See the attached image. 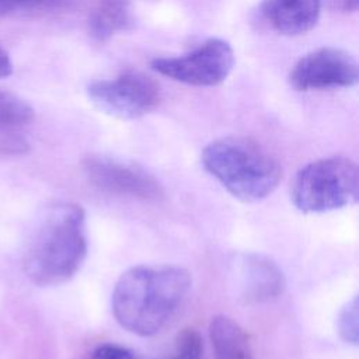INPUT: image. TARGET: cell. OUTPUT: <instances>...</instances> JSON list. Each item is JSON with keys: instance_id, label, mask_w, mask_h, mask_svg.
Returning <instances> with one entry per match:
<instances>
[{"instance_id": "1", "label": "cell", "mask_w": 359, "mask_h": 359, "mask_svg": "<svg viewBox=\"0 0 359 359\" xmlns=\"http://www.w3.org/2000/svg\"><path fill=\"white\" fill-rule=\"evenodd\" d=\"M191 283V273L181 266H132L114 286V317L122 328L135 335H156L177 313Z\"/></svg>"}, {"instance_id": "2", "label": "cell", "mask_w": 359, "mask_h": 359, "mask_svg": "<svg viewBox=\"0 0 359 359\" xmlns=\"http://www.w3.org/2000/svg\"><path fill=\"white\" fill-rule=\"evenodd\" d=\"M87 255L86 213L63 202L48 208L34 229L22 257L27 278L38 286H56L72 279Z\"/></svg>"}, {"instance_id": "3", "label": "cell", "mask_w": 359, "mask_h": 359, "mask_svg": "<svg viewBox=\"0 0 359 359\" xmlns=\"http://www.w3.org/2000/svg\"><path fill=\"white\" fill-rule=\"evenodd\" d=\"M201 161L231 196L254 203L268 198L279 185L282 168L259 143L243 136H226L205 146Z\"/></svg>"}, {"instance_id": "4", "label": "cell", "mask_w": 359, "mask_h": 359, "mask_svg": "<svg viewBox=\"0 0 359 359\" xmlns=\"http://www.w3.org/2000/svg\"><path fill=\"white\" fill-rule=\"evenodd\" d=\"M359 171L355 161L334 156L302 167L290 182V201L303 213H327L355 205Z\"/></svg>"}, {"instance_id": "5", "label": "cell", "mask_w": 359, "mask_h": 359, "mask_svg": "<svg viewBox=\"0 0 359 359\" xmlns=\"http://www.w3.org/2000/svg\"><path fill=\"white\" fill-rule=\"evenodd\" d=\"M91 102L102 112L136 119L153 111L160 101L158 84L140 72H125L111 80L93 81L87 88Z\"/></svg>"}, {"instance_id": "6", "label": "cell", "mask_w": 359, "mask_h": 359, "mask_svg": "<svg viewBox=\"0 0 359 359\" xmlns=\"http://www.w3.org/2000/svg\"><path fill=\"white\" fill-rule=\"evenodd\" d=\"M234 66V52L224 39L212 38L181 56L158 57L151 62L153 70L175 81L209 87L226 80Z\"/></svg>"}, {"instance_id": "7", "label": "cell", "mask_w": 359, "mask_h": 359, "mask_svg": "<svg viewBox=\"0 0 359 359\" xmlns=\"http://www.w3.org/2000/svg\"><path fill=\"white\" fill-rule=\"evenodd\" d=\"M87 180L98 189L140 201H156L163 196L160 182L144 168L109 156L91 154L83 161Z\"/></svg>"}, {"instance_id": "8", "label": "cell", "mask_w": 359, "mask_h": 359, "mask_svg": "<svg viewBox=\"0 0 359 359\" xmlns=\"http://www.w3.org/2000/svg\"><path fill=\"white\" fill-rule=\"evenodd\" d=\"M358 79L356 59L344 49L330 46L302 56L289 74L290 84L299 91L352 87Z\"/></svg>"}, {"instance_id": "9", "label": "cell", "mask_w": 359, "mask_h": 359, "mask_svg": "<svg viewBox=\"0 0 359 359\" xmlns=\"http://www.w3.org/2000/svg\"><path fill=\"white\" fill-rule=\"evenodd\" d=\"M231 275L240 297L247 303H265L279 297L286 286L279 265L269 257L245 252L231 262Z\"/></svg>"}, {"instance_id": "10", "label": "cell", "mask_w": 359, "mask_h": 359, "mask_svg": "<svg viewBox=\"0 0 359 359\" xmlns=\"http://www.w3.org/2000/svg\"><path fill=\"white\" fill-rule=\"evenodd\" d=\"M261 11L275 31L300 35L317 24L321 0H262Z\"/></svg>"}, {"instance_id": "11", "label": "cell", "mask_w": 359, "mask_h": 359, "mask_svg": "<svg viewBox=\"0 0 359 359\" xmlns=\"http://www.w3.org/2000/svg\"><path fill=\"white\" fill-rule=\"evenodd\" d=\"M209 337L215 359H255L245 331L227 316L212 318Z\"/></svg>"}, {"instance_id": "12", "label": "cell", "mask_w": 359, "mask_h": 359, "mask_svg": "<svg viewBox=\"0 0 359 359\" xmlns=\"http://www.w3.org/2000/svg\"><path fill=\"white\" fill-rule=\"evenodd\" d=\"M130 25L128 0H97L88 18L90 34L97 41H107Z\"/></svg>"}, {"instance_id": "13", "label": "cell", "mask_w": 359, "mask_h": 359, "mask_svg": "<svg viewBox=\"0 0 359 359\" xmlns=\"http://www.w3.org/2000/svg\"><path fill=\"white\" fill-rule=\"evenodd\" d=\"M32 107L18 95L0 90V130L22 128L34 121Z\"/></svg>"}, {"instance_id": "14", "label": "cell", "mask_w": 359, "mask_h": 359, "mask_svg": "<svg viewBox=\"0 0 359 359\" xmlns=\"http://www.w3.org/2000/svg\"><path fill=\"white\" fill-rule=\"evenodd\" d=\"M358 296L348 300L341 309L337 318V328L339 337L351 345H358L359 339V313H358Z\"/></svg>"}, {"instance_id": "15", "label": "cell", "mask_w": 359, "mask_h": 359, "mask_svg": "<svg viewBox=\"0 0 359 359\" xmlns=\"http://www.w3.org/2000/svg\"><path fill=\"white\" fill-rule=\"evenodd\" d=\"M203 345L199 332L191 327L178 332L170 359H202Z\"/></svg>"}, {"instance_id": "16", "label": "cell", "mask_w": 359, "mask_h": 359, "mask_svg": "<svg viewBox=\"0 0 359 359\" xmlns=\"http://www.w3.org/2000/svg\"><path fill=\"white\" fill-rule=\"evenodd\" d=\"M18 10H49L65 4L67 0H14Z\"/></svg>"}, {"instance_id": "17", "label": "cell", "mask_w": 359, "mask_h": 359, "mask_svg": "<svg viewBox=\"0 0 359 359\" xmlns=\"http://www.w3.org/2000/svg\"><path fill=\"white\" fill-rule=\"evenodd\" d=\"M13 73V63L8 53L0 46V79L8 77Z\"/></svg>"}, {"instance_id": "18", "label": "cell", "mask_w": 359, "mask_h": 359, "mask_svg": "<svg viewBox=\"0 0 359 359\" xmlns=\"http://www.w3.org/2000/svg\"><path fill=\"white\" fill-rule=\"evenodd\" d=\"M17 10H18V7L14 0H0V17L8 15Z\"/></svg>"}, {"instance_id": "19", "label": "cell", "mask_w": 359, "mask_h": 359, "mask_svg": "<svg viewBox=\"0 0 359 359\" xmlns=\"http://www.w3.org/2000/svg\"><path fill=\"white\" fill-rule=\"evenodd\" d=\"M80 359H104L95 349H93V351H90L88 353H86L84 356H81Z\"/></svg>"}]
</instances>
